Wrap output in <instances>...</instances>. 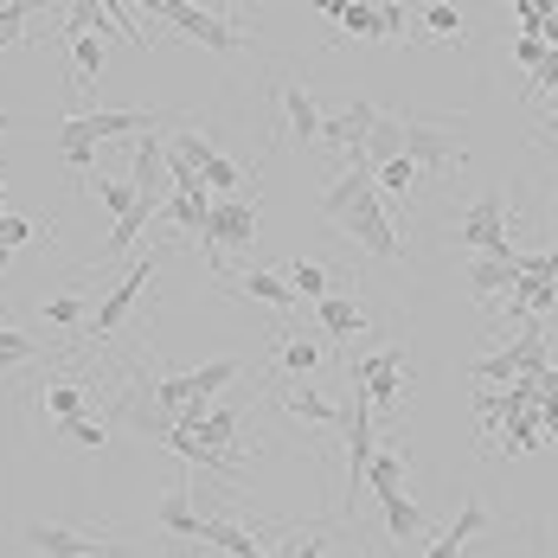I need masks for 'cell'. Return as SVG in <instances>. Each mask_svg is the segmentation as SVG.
I'll use <instances>...</instances> for the list:
<instances>
[{"label":"cell","mask_w":558,"mask_h":558,"mask_svg":"<svg viewBox=\"0 0 558 558\" xmlns=\"http://www.w3.org/2000/svg\"><path fill=\"white\" fill-rule=\"evenodd\" d=\"M155 122H168V116H155V110H90V116H64V122H58V155H97V142H110V135H148Z\"/></svg>","instance_id":"cell-1"},{"label":"cell","mask_w":558,"mask_h":558,"mask_svg":"<svg viewBox=\"0 0 558 558\" xmlns=\"http://www.w3.org/2000/svg\"><path fill=\"white\" fill-rule=\"evenodd\" d=\"M340 430H347V501H340V513H360V488H366V469H373V404H366V391L347 386V404H340L335 417Z\"/></svg>","instance_id":"cell-2"},{"label":"cell","mask_w":558,"mask_h":558,"mask_svg":"<svg viewBox=\"0 0 558 558\" xmlns=\"http://www.w3.org/2000/svg\"><path fill=\"white\" fill-rule=\"evenodd\" d=\"M456 244L462 251H475V257H501V264H513L520 251H513V213H507L501 193H482L469 213H462V225H456Z\"/></svg>","instance_id":"cell-3"},{"label":"cell","mask_w":558,"mask_h":558,"mask_svg":"<svg viewBox=\"0 0 558 558\" xmlns=\"http://www.w3.org/2000/svg\"><path fill=\"white\" fill-rule=\"evenodd\" d=\"M335 225L360 244V251H366V257H379V264H398V257H404V238H398V225L386 219V206H379V193H373V186H366V193H360Z\"/></svg>","instance_id":"cell-4"},{"label":"cell","mask_w":558,"mask_h":558,"mask_svg":"<svg viewBox=\"0 0 558 558\" xmlns=\"http://www.w3.org/2000/svg\"><path fill=\"white\" fill-rule=\"evenodd\" d=\"M110 424H116V430H135V437H148V444H168L173 411L155 398V379H129V386L110 398Z\"/></svg>","instance_id":"cell-5"},{"label":"cell","mask_w":558,"mask_h":558,"mask_svg":"<svg viewBox=\"0 0 558 558\" xmlns=\"http://www.w3.org/2000/svg\"><path fill=\"white\" fill-rule=\"evenodd\" d=\"M257 231H264L257 199H213L199 244H206V257H225V251H251V244H257Z\"/></svg>","instance_id":"cell-6"},{"label":"cell","mask_w":558,"mask_h":558,"mask_svg":"<svg viewBox=\"0 0 558 558\" xmlns=\"http://www.w3.org/2000/svg\"><path fill=\"white\" fill-rule=\"evenodd\" d=\"M20 546L33 558H116V539L84 533V526H52V520H26L20 526Z\"/></svg>","instance_id":"cell-7"},{"label":"cell","mask_w":558,"mask_h":558,"mask_svg":"<svg viewBox=\"0 0 558 558\" xmlns=\"http://www.w3.org/2000/svg\"><path fill=\"white\" fill-rule=\"evenodd\" d=\"M347 379L366 391V404H373V411H391V404L404 398L411 360H404L398 347H386V353H366V360H353V366H347Z\"/></svg>","instance_id":"cell-8"},{"label":"cell","mask_w":558,"mask_h":558,"mask_svg":"<svg viewBox=\"0 0 558 558\" xmlns=\"http://www.w3.org/2000/svg\"><path fill=\"white\" fill-rule=\"evenodd\" d=\"M148 13H161L173 20V33H186V39H199L206 52H238L244 46V33L225 20V13H206V7H186V0H155Z\"/></svg>","instance_id":"cell-9"},{"label":"cell","mask_w":558,"mask_h":558,"mask_svg":"<svg viewBox=\"0 0 558 558\" xmlns=\"http://www.w3.org/2000/svg\"><path fill=\"white\" fill-rule=\"evenodd\" d=\"M148 282H155V257H135V270H129V277H122V282L110 289V295H104V302L90 308V322H84V335H90V340H110L116 328L129 322V308L142 302V289H148Z\"/></svg>","instance_id":"cell-10"},{"label":"cell","mask_w":558,"mask_h":558,"mask_svg":"<svg viewBox=\"0 0 558 558\" xmlns=\"http://www.w3.org/2000/svg\"><path fill=\"white\" fill-rule=\"evenodd\" d=\"M404 161L417 173H449L462 161V135L456 129H430V122H411L404 116Z\"/></svg>","instance_id":"cell-11"},{"label":"cell","mask_w":558,"mask_h":558,"mask_svg":"<svg viewBox=\"0 0 558 558\" xmlns=\"http://www.w3.org/2000/svg\"><path fill=\"white\" fill-rule=\"evenodd\" d=\"M373 122H379V110H373L366 97H347L335 116H322V142H328V148H340V155H366Z\"/></svg>","instance_id":"cell-12"},{"label":"cell","mask_w":558,"mask_h":558,"mask_svg":"<svg viewBox=\"0 0 558 558\" xmlns=\"http://www.w3.org/2000/svg\"><path fill=\"white\" fill-rule=\"evenodd\" d=\"M277 110H282V142H295V148L322 142V104H315L302 84H282V90H277Z\"/></svg>","instance_id":"cell-13"},{"label":"cell","mask_w":558,"mask_h":558,"mask_svg":"<svg viewBox=\"0 0 558 558\" xmlns=\"http://www.w3.org/2000/svg\"><path fill=\"white\" fill-rule=\"evenodd\" d=\"M482 533H488V501H482V495H469L462 513H456V520H449V526L417 558H462V546H469V539H482Z\"/></svg>","instance_id":"cell-14"},{"label":"cell","mask_w":558,"mask_h":558,"mask_svg":"<svg viewBox=\"0 0 558 558\" xmlns=\"http://www.w3.org/2000/svg\"><path fill=\"white\" fill-rule=\"evenodd\" d=\"M161 173H168V142L148 129V135H135V168H129V186L161 199Z\"/></svg>","instance_id":"cell-15"},{"label":"cell","mask_w":558,"mask_h":558,"mask_svg":"<svg viewBox=\"0 0 558 558\" xmlns=\"http://www.w3.org/2000/svg\"><path fill=\"white\" fill-rule=\"evenodd\" d=\"M199 539H206V546H219L225 558H264L257 533H244L238 520H219V513H199Z\"/></svg>","instance_id":"cell-16"},{"label":"cell","mask_w":558,"mask_h":558,"mask_svg":"<svg viewBox=\"0 0 558 558\" xmlns=\"http://www.w3.org/2000/svg\"><path fill=\"white\" fill-rule=\"evenodd\" d=\"M315 322L328 328V340H353V335H366V308H360L353 295H322V302H315Z\"/></svg>","instance_id":"cell-17"},{"label":"cell","mask_w":558,"mask_h":558,"mask_svg":"<svg viewBox=\"0 0 558 558\" xmlns=\"http://www.w3.org/2000/svg\"><path fill=\"white\" fill-rule=\"evenodd\" d=\"M469 295H513V282H520V264H501V257H469Z\"/></svg>","instance_id":"cell-18"},{"label":"cell","mask_w":558,"mask_h":558,"mask_svg":"<svg viewBox=\"0 0 558 558\" xmlns=\"http://www.w3.org/2000/svg\"><path fill=\"white\" fill-rule=\"evenodd\" d=\"M155 526L173 533V539H199V507H193V495H186V488H168V495L155 501Z\"/></svg>","instance_id":"cell-19"},{"label":"cell","mask_w":558,"mask_h":558,"mask_svg":"<svg viewBox=\"0 0 558 558\" xmlns=\"http://www.w3.org/2000/svg\"><path fill=\"white\" fill-rule=\"evenodd\" d=\"M155 206H161L155 193H135V206H129V213L116 219V231H110V238H104V264H116V257H122V251H129V244L142 238V225L155 219Z\"/></svg>","instance_id":"cell-20"},{"label":"cell","mask_w":558,"mask_h":558,"mask_svg":"<svg viewBox=\"0 0 558 558\" xmlns=\"http://www.w3.org/2000/svg\"><path fill=\"white\" fill-rule=\"evenodd\" d=\"M277 366H282V379H315V373H322V340L282 335L277 340Z\"/></svg>","instance_id":"cell-21"},{"label":"cell","mask_w":558,"mask_h":558,"mask_svg":"<svg viewBox=\"0 0 558 558\" xmlns=\"http://www.w3.org/2000/svg\"><path fill=\"white\" fill-rule=\"evenodd\" d=\"M379 507H386V533L398 539V546H411V539H424V507L411 501L404 488H398V495H379Z\"/></svg>","instance_id":"cell-22"},{"label":"cell","mask_w":558,"mask_h":558,"mask_svg":"<svg viewBox=\"0 0 558 558\" xmlns=\"http://www.w3.org/2000/svg\"><path fill=\"white\" fill-rule=\"evenodd\" d=\"M282 282H289L295 302H322V295H335V289H328V264H315V257H289V264H282Z\"/></svg>","instance_id":"cell-23"},{"label":"cell","mask_w":558,"mask_h":558,"mask_svg":"<svg viewBox=\"0 0 558 558\" xmlns=\"http://www.w3.org/2000/svg\"><path fill=\"white\" fill-rule=\"evenodd\" d=\"M193 437L213 449V456H231V444H238V411H231V404H213V411L193 424ZM231 462H238V456H231Z\"/></svg>","instance_id":"cell-24"},{"label":"cell","mask_w":558,"mask_h":558,"mask_svg":"<svg viewBox=\"0 0 558 558\" xmlns=\"http://www.w3.org/2000/svg\"><path fill=\"white\" fill-rule=\"evenodd\" d=\"M64 46H71V84H77V90H90V84L104 77V39H90V33H71Z\"/></svg>","instance_id":"cell-25"},{"label":"cell","mask_w":558,"mask_h":558,"mask_svg":"<svg viewBox=\"0 0 558 558\" xmlns=\"http://www.w3.org/2000/svg\"><path fill=\"white\" fill-rule=\"evenodd\" d=\"M282 411H289V417H302V424H335V417H340L315 386H282Z\"/></svg>","instance_id":"cell-26"},{"label":"cell","mask_w":558,"mask_h":558,"mask_svg":"<svg viewBox=\"0 0 558 558\" xmlns=\"http://www.w3.org/2000/svg\"><path fill=\"white\" fill-rule=\"evenodd\" d=\"M398 155H404V116H386V110H379L373 135H366V161L379 168V161H398Z\"/></svg>","instance_id":"cell-27"},{"label":"cell","mask_w":558,"mask_h":558,"mask_svg":"<svg viewBox=\"0 0 558 558\" xmlns=\"http://www.w3.org/2000/svg\"><path fill=\"white\" fill-rule=\"evenodd\" d=\"M251 302H264V308H295V295H289V282H282V270H251V277L238 282Z\"/></svg>","instance_id":"cell-28"},{"label":"cell","mask_w":558,"mask_h":558,"mask_svg":"<svg viewBox=\"0 0 558 558\" xmlns=\"http://www.w3.org/2000/svg\"><path fill=\"white\" fill-rule=\"evenodd\" d=\"M417 26H424L430 39H449V46H456V39H469V20H462V7H444V0H437V7H424V13H417Z\"/></svg>","instance_id":"cell-29"},{"label":"cell","mask_w":558,"mask_h":558,"mask_svg":"<svg viewBox=\"0 0 558 558\" xmlns=\"http://www.w3.org/2000/svg\"><path fill=\"white\" fill-rule=\"evenodd\" d=\"M52 328H84L90 322V302L77 295V289H58V295H46V308H39Z\"/></svg>","instance_id":"cell-30"},{"label":"cell","mask_w":558,"mask_h":558,"mask_svg":"<svg viewBox=\"0 0 558 558\" xmlns=\"http://www.w3.org/2000/svg\"><path fill=\"white\" fill-rule=\"evenodd\" d=\"M366 488H373V495H398V488H404V456H398V449H379V456H373Z\"/></svg>","instance_id":"cell-31"},{"label":"cell","mask_w":558,"mask_h":558,"mask_svg":"<svg viewBox=\"0 0 558 558\" xmlns=\"http://www.w3.org/2000/svg\"><path fill=\"white\" fill-rule=\"evenodd\" d=\"M173 225H180V231H193V238H199V231H206V213H213V193H173Z\"/></svg>","instance_id":"cell-32"},{"label":"cell","mask_w":558,"mask_h":558,"mask_svg":"<svg viewBox=\"0 0 558 558\" xmlns=\"http://www.w3.org/2000/svg\"><path fill=\"white\" fill-rule=\"evenodd\" d=\"M33 238H52V225L20 219V213H0V251H20V244H33Z\"/></svg>","instance_id":"cell-33"},{"label":"cell","mask_w":558,"mask_h":558,"mask_svg":"<svg viewBox=\"0 0 558 558\" xmlns=\"http://www.w3.org/2000/svg\"><path fill=\"white\" fill-rule=\"evenodd\" d=\"M58 437H71L77 449H104V444H110V430H104L90 411H84V417H64V424H58Z\"/></svg>","instance_id":"cell-34"},{"label":"cell","mask_w":558,"mask_h":558,"mask_svg":"<svg viewBox=\"0 0 558 558\" xmlns=\"http://www.w3.org/2000/svg\"><path fill=\"white\" fill-rule=\"evenodd\" d=\"M46 417H84V386H46Z\"/></svg>","instance_id":"cell-35"},{"label":"cell","mask_w":558,"mask_h":558,"mask_svg":"<svg viewBox=\"0 0 558 558\" xmlns=\"http://www.w3.org/2000/svg\"><path fill=\"white\" fill-rule=\"evenodd\" d=\"M26 360H39V340L20 328H0V366H26Z\"/></svg>","instance_id":"cell-36"},{"label":"cell","mask_w":558,"mask_h":558,"mask_svg":"<svg viewBox=\"0 0 558 558\" xmlns=\"http://www.w3.org/2000/svg\"><path fill=\"white\" fill-rule=\"evenodd\" d=\"M558 7H546V0H513V26H520V33H533V39H539V33H546V20H553Z\"/></svg>","instance_id":"cell-37"},{"label":"cell","mask_w":558,"mask_h":558,"mask_svg":"<svg viewBox=\"0 0 558 558\" xmlns=\"http://www.w3.org/2000/svg\"><path fill=\"white\" fill-rule=\"evenodd\" d=\"M373 26H379V39H404L411 33V13L398 0H386V7H373Z\"/></svg>","instance_id":"cell-38"},{"label":"cell","mask_w":558,"mask_h":558,"mask_svg":"<svg viewBox=\"0 0 558 558\" xmlns=\"http://www.w3.org/2000/svg\"><path fill=\"white\" fill-rule=\"evenodd\" d=\"M97 199H104V206H110L116 219H122V213L135 206V186H129V180H110V173H104V180H97Z\"/></svg>","instance_id":"cell-39"},{"label":"cell","mask_w":558,"mask_h":558,"mask_svg":"<svg viewBox=\"0 0 558 558\" xmlns=\"http://www.w3.org/2000/svg\"><path fill=\"white\" fill-rule=\"evenodd\" d=\"M26 20H33V13H26L20 0H7V7H0V46H20V33H26Z\"/></svg>","instance_id":"cell-40"},{"label":"cell","mask_w":558,"mask_h":558,"mask_svg":"<svg viewBox=\"0 0 558 558\" xmlns=\"http://www.w3.org/2000/svg\"><path fill=\"white\" fill-rule=\"evenodd\" d=\"M539 58H546V39H533V33H520V39H513V64L539 71Z\"/></svg>","instance_id":"cell-41"},{"label":"cell","mask_w":558,"mask_h":558,"mask_svg":"<svg viewBox=\"0 0 558 558\" xmlns=\"http://www.w3.org/2000/svg\"><path fill=\"white\" fill-rule=\"evenodd\" d=\"M533 90H539V97H546V90H558V52L539 58V71H533Z\"/></svg>","instance_id":"cell-42"},{"label":"cell","mask_w":558,"mask_h":558,"mask_svg":"<svg viewBox=\"0 0 558 558\" xmlns=\"http://www.w3.org/2000/svg\"><path fill=\"white\" fill-rule=\"evenodd\" d=\"M539 135H546V142H558V110L546 116V129H539Z\"/></svg>","instance_id":"cell-43"},{"label":"cell","mask_w":558,"mask_h":558,"mask_svg":"<svg viewBox=\"0 0 558 558\" xmlns=\"http://www.w3.org/2000/svg\"><path fill=\"white\" fill-rule=\"evenodd\" d=\"M7 264H13V251H0V277H7Z\"/></svg>","instance_id":"cell-44"},{"label":"cell","mask_w":558,"mask_h":558,"mask_svg":"<svg viewBox=\"0 0 558 558\" xmlns=\"http://www.w3.org/2000/svg\"><path fill=\"white\" fill-rule=\"evenodd\" d=\"M0 213H7V180H0Z\"/></svg>","instance_id":"cell-45"},{"label":"cell","mask_w":558,"mask_h":558,"mask_svg":"<svg viewBox=\"0 0 558 558\" xmlns=\"http://www.w3.org/2000/svg\"><path fill=\"white\" fill-rule=\"evenodd\" d=\"M7 129H13V116H0V135H7Z\"/></svg>","instance_id":"cell-46"}]
</instances>
